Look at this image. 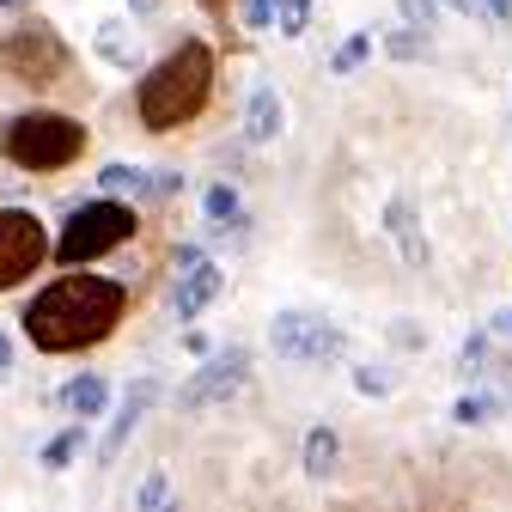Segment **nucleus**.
Wrapping results in <instances>:
<instances>
[{
  "mask_svg": "<svg viewBox=\"0 0 512 512\" xmlns=\"http://www.w3.org/2000/svg\"><path fill=\"white\" fill-rule=\"evenodd\" d=\"M122 305H128V287L110 275H61L55 287H43L25 305V336L43 354H74L116 330Z\"/></svg>",
  "mask_w": 512,
  "mask_h": 512,
  "instance_id": "obj_1",
  "label": "nucleus"
},
{
  "mask_svg": "<svg viewBox=\"0 0 512 512\" xmlns=\"http://www.w3.org/2000/svg\"><path fill=\"white\" fill-rule=\"evenodd\" d=\"M208 92H214V55H208V43H177L159 68L141 80L135 104H141V122L153 128V135H165V128L202 116Z\"/></svg>",
  "mask_w": 512,
  "mask_h": 512,
  "instance_id": "obj_2",
  "label": "nucleus"
},
{
  "mask_svg": "<svg viewBox=\"0 0 512 512\" xmlns=\"http://www.w3.org/2000/svg\"><path fill=\"white\" fill-rule=\"evenodd\" d=\"M80 147H86V128L74 116H55V110H25L0 128V153L25 171H61L80 159Z\"/></svg>",
  "mask_w": 512,
  "mask_h": 512,
  "instance_id": "obj_3",
  "label": "nucleus"
},
{
  "mask_svg": "<svg viewBox=\"0 0 512 512\" xmlns=\"http://www.w3.org/2000/svg\"><path fill=\"white\" fill-rule=\"evenodd\" d=\"M128 232H135V208L128 202H92V208H80L68 220V232L55 238V256L61 263H92V256L116 250Z\"/></svg>",
  "mask_w": 512,
  "mask_h": 512,
  "instance_id": "obj_4",
  "label": "nucleus"
},
{
  "mask_svg": "<svg viewBox=\"0 0 512 512\" xmlns=\"http://www.w3.org/2000/svg\"><path fill=\"white\" fill-rule=\"evenodd\" d=\"M0 68L25 86H55L68 74V43H61L49 25H19L7 43H0Z\"/></svg>",
  "mask_w": 512,
  "mask_h": 512,
  "instance_id": "obj_5",
  "label": "nucleus"
},
{
  "mask_svg": "<svg viewBox=\"0 0 512 512\" xmlns=\"http://www.w3.org/2000/svg\"><path fill=\"white\" fill-rule=\"evenodd\" d=\"M275 354L299 360V366H324L348 354V336L330 324V317H311V311H281L275 317Z\"/></svg>",
  "mask_w": 512,
  "mask_h": 512,
  "instance_id": "obj_6",
  "label": "nucleus"
},
{
  "mask_svg": "<svg viewBox=\"0 0 512 512\" xmlns=\"http://www.w3.org/2000/svg\"><path fill=\"white\" fill-rule=\"evenodd\" d=\"M43 256H49L43 220L25 208H0V287H19Z\"/></svg>",
  "mask_w": 512,
  "mask_h": 512,
  "instance_id": "obj_7",
  "label": "nucleus"
},
{
  "mask_svg": "<svg viewBox=\"0 0 512 512\" xmlns=\"http://www.w3.org/2000/svg\"><path fill=\"white\" fill-rule=\"evenodd\" d=\"M244 372H250V354L244 348H208V366L196 372V378H189L183 384V391H177V403L183 409H208V403H226L232 391H238V384H244Z\"/></svg>",
  "mask_w": 512,
  "mask_h": 512,
  "instance_id": "obj_8",
  "label": "nucleus"
},
{
  "mask_svg": "<svg viewBox=\"0 0 512 512\" xmlns=\"http://www.w3.org/2000/svg\"><path fill=\"white\" fill-rule=\"evenodd\" d=\"M159 403V378H135L128 384V397H122V415L110 421V433H104V445H98V464H116L122 458V445H128V433L141 427V415Z\"/></svg>",
  "mask_w": 512,
  "mask_h": 512,
  "instance_id": "obj_9",
  "label": "nucleus"
},
{
  "mask_svg": "<svg viewBox=\"0 0 512 512\" xmlns=\"http://www.w3.org/2000/svg\"><path fill=\"white\" fill-rule=\"evenodd\" d=\"M220 287H226V269H214L208 263V256H202V263L196 269H183L177 275V293H171V311L177 317H202L214 299H220Z\"/></svg>",
  "mask_w": 512,
  "mask_h": 512,
  "instance_id": "obj_10",
  "label": "nucleus"
},
{
  "mask_svg": "<svg viewBox=\"0 0 512 512\" xmlns=\"http://www.w3.org/2000/svg\"><path fill=\"white\" fill-rule=\"evenodd\" d=\"M281 116H287V110H281L275 86H256V92H250V104H244V135H250V141H275L281 128H287Z\"/></svg>",
  "mask_w": 512,
  "mask_h": 512,
  "instance_id": "obj_11",
  "label": "nucleus"
},
{
  "mask_svg": "<svg viewBox=\"0 0 512 512\" xmlns=\"http://www.w3.org/2000/svg\"><path fill=\"white\" fill-rule=\"evenodd\" d=\"M98 55L110 61V68H135V61H141V37L135 31H128L122 19H98Z\"/></svg>",
  "mask_w": 512,
  "mask_h": 512,
  "instance_id": "obj_12",
  "label": "nucleus"
},
{
  "mask_svg": "<svg viewBox=\"0 0 512 512\" xmlns=\"http://www.w3.org/2000/svg\"><path fill=\"white\" fill-rule=\"evenodd\" d=\"M98 183L110 189V196H159V177L141 171V165H104Z\"/></svg>",
  "mask_w": 512,
  "mask_h": 512,
  "instance_id": "obj_13",
  "label": "nucleus"
},
{
  "mask_svg": "<svg viewBox=\"0 0 512 512\" xmlns=\"http://www.w3.org/2000/svg\"><path fill=\"white\" fill-rule=\"evenodd\" d=\"M397 232V244H403V256H409V269H427V238H421V226H415V214H409V202H391V220H384Z\"/></svg>",
  "mask_w": 512,
  "mask_h": 512,
  "instance_id": "obj_14",
  "label": "nucleus"
},
{
  "mask_svg": "<svg viewBox=\"0 0 512 512\" xmlns=\"http://www.w3.org/2000/svg\"><path fill=\"white\" fill-rule=\"evenodd\" d=\"M61 403H68V409H74L80 421H92V415H104L110 391H104V378H92V372H86V378H74L68 391H61Z\"/></svg>",
  "mask_w": 512,
  "mask_h": 512,
  "instance_id": "obj_15",
  "label": "nucleus"
},
{
  "mask_svg": "<svg viewBox=\"0 0 512 512\" xmlns=\"http://www.w3.org/2000/svg\"><path fill=\"white\" fill-rule=\"evenodd\" d=\"M336 452H342V439L330 427H311L305 433V476H330L336 470Z\"/></svg>",
  "mask_w": 512,
  "mask_h": 512,
  "instance_id": "obj_16",
  "label": "nucleus"
},
{
  "mask_svg": "<svg viewBox=\"0 0 512 512\" xmlns=\"http://www.w3.org/2000/svg\"><path fill=\"white\" fill-rule=\"evenodd\" d=\"M80 452H86V421H74L68 433H55V439L43 445V470H74Z\"/></svg>",
  "mask_w": 512,
  "mask_h": 512,
  "instance_id": "obj_17",
  "label": "nucleus"
},
{
  "mask_svg": "<svg viewBox=\"0 0 512 512\" xmlns=\"http://www.w3.org/2000/svg\"><path fill=\"white\" fill-rule=\"evenodd\" d=\"M202 208H208V226H214V232L238 226V189H232V183H214L208 196H202Z\"/></svg>",
  "mask_w": 512,
  "mask_h": 512,
  "instance_id": "obj_18",
  "label": "nucleus"
},
{
  "mask_svg": "<svg viewBox=\"0 0 512 512\" xmlns=\"http://www.w3.org/2000/svg\"><path fill=\"white\" fill-rule=\"evenodd\" d=\"M275 25H281V37H305V25H311V0H275Z\"/></svg>",
  "mask_w": 512,
  "mask_h": 512,
  "instance_id": "obj_19",
  "label": "nucleus"
},
{
  "mask_svg": "<svg viewBox=\"0 0 512 512\" xmlns=\"http://www.w3.org/2000/svg\"><path fill=\"white\" fill-rule=\"evenodd\" d=\"M372 55V31H360V37H348L342 49H336V61H330V74H354L360 61Z\"/></svg>",
  "mask_w": 512,
  "mask_h": 512,
  "instance_id": "obj_20",
  "label": "nucleus"
},
{
  "mask_svg": "<svg viewBox=\"0 0 512 512\" xmlns=\"http://www.w3.org/2000/svg\"><path fill=\"white\" fill-rule=\"evenodd\" d=\"M452 415H458L464 427H482V421H494V415H500V403H494V397H458V409H452Z\"/></svg>",
  "mask_w": 512,
  "mask_h": 512,
  "instance_id": "obj_21",
  "label": "nucleus"
},
{
  "mask_svg": "<svg viewBox=\"0 0 512 512\" xmlns=\"http://www.w3.org/2000/svg\"><path fill=\"white\" fill-rule=\"evenodd\" d=\"M403 19H409L415 31H427V25L439 19V0H403Z\"/></svg>",
  "mask_w": 512,
  "mask_h": 512,
  "instance_id": "obj_22",
  "label": "nucleus"
},
{
  "mask_svg": "<svg viewBox=\"0 0 512 512\" xmlns=\"http://www.w3.org/2000/svg\"><path fill=\"white\" fill-rule=\"evenodd\" d=\"M244 25L250 31H269L275 25V0H244Z\"/></svg>",
  "mask_w": 512,
  "mask_h": 512,
  "instance_id": "obj_23",
  "label": "nucleus"
},
{
  "mask_svg": "<svg viewBox=\"0 0 512 512\" xmlns=\"http://www.w3.org/2000/svg\"><path fill=\"white\" fill-rule=\"evenodd\" d=\"M354 384L372 397V391H391V372H372V366H354Z\"/></svg>",
  "mask_w": 512,
  "mask_h": 512,
  "instance_id": "obj_24",
  "label": "nucleus"
},
{
  "mask_svg": "<svg viewBox=\"0 0 512 512\" xmlns=\"http://www.w3.org/2000/svg\"><path fill=\"white\" fill-rule=\"evenodd\" d=\"M141 506H165V476H153V482L141 488Z\"/></svg>",
  "mask_w": 512,
  "mask_h": 512,
  "instance_id": "obj_25",
  "label": "nucleus"
},
{
  "mask_svg": "<svg viewBox=\"0 0 512 512\" xmlns=\"http://www.w3.org/2000/svg\"><path fill=\"white\" fill-rule=\"evenodd\" d=\"M482 7H488V19H500V25L512 19V0H482Z\"/></svg>",
  "mask_w": 512,
  "mask_h": 512,
  "instance_id": "obj_26",
  "label": "nucleus"
},
{
  "mask_svg": "<svg viewBox=\"0 0 512 512\" xmlns=\"http://www.w3.org/2000/svg\"><path fill=\"white\" fill-rule=\"evenodd\" d=\"M13 372V342H7V330H0V378Z\"/></svg>",
  "mask_w": 512,
  "mask_h": 512,
  "instance_id": "obj_27",
  "label": "nucleus"
},
{
  "mask_svg": "<svg viewBox=\"0 0 512 512\" xmlns=\"http://www.w3.org/2000/svg\"><path fill=\"white\" fill-rule=\"evenodd\" d=\"M445 7H458V13H476V7H482V0H445Z\"/></svg>",
  "mask_w": 512,
  "mask_h": 512,
  "instance_id": "obj_28",
  "label": "nucleus"
},
{
  "mask_svg": "<svg viewBox=\"0 0 512 512\" xmlns=\"http://www.w3.org/2000/svg\"><path fill=\"white\" fill-rule=\"evenodd\" d=\"M19 7H31V0H0V13H19Z\"/></svg>",
  "mask_w": 512,
  "mask_h": 512,
  "instance_id": "obj_29",
  "label": "nucleus"
},
{
  "mask_svg": "<svg viewBox=\"0 0 512 512\" xmlns=\"http://www.w3.org/2000/svg\"><path fill=\"white\" fill-rule=\"evenodd\" d=\"M500 330H506V336H512V311H500Z\"/></svg>",
  "mask_w": 512,
  "mask_h": 512,
  "instance_id": "obj_30",
  "label": "nucleus"
},
{
  "mask_svg": "<svg viewBox=\"0 0 512 512\" xmlns=\"http://www.w3.org/2000/svg\"><path fill=\"white\" fill-rule=\"evenodd\" d=\"M202 7H208V13H220V7H226V0H202Z\"/></svg>",
  "mask_w": 512,
  "mask_h": 512,
  "instance_id": "obj_31",
  "label": "nucleus"
}]
</instances>
